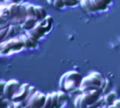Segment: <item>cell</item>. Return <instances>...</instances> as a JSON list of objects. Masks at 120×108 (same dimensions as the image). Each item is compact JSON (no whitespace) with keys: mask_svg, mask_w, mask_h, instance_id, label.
Returning a JSON list of instances; mask_svg holds the SVG:
<instances>
[{"mask_svg":"<svg viewBox=\"0 0 120 108\" xmlns=\"http://www.w3.org/2000/svg\"><path fill=\"white\" fill-rule=\"evenodd\" d=\"M90 5H91L92 13L105 10L109 7V4H107L104 0H90Z\"/></svg>","mask_w":120,"mask_h":108,"instance_id":"cell-9","label":"cell"},{"mask_svg":"<svg viewBox=\"0 0 120 108\" xmlns=\"http://www.w3.org/2000/svg\"><path fill=\"white\" fill-rule=\"evenodd\" d=\"M10 2V3H21L22 0H7V2Z\"/></svg>","mask_w":120,"mask_h":108,"instance_id":"cell-29","label":"cell"},{"mask_svg":"<svg viewBox=\"0 0 120 108\" xmlns=\"http://www.w3.org/2000/svg\"><path fill=\"white\" fill-rule=\"evenodd\" d=\"M22 107H23V105H22V102H15L14 108H22Z\"/></svg>","mask_w":120,"mask_h":108,"instance_id":"cell-28","label":"cell"},{"mask_svg":"<svg viewBox=\"0 0 120 108\" xmlns=\"http://www.w3.org/2000/svg\"><path fill=\"white\" fill-rule=\"evenodd\" d=\"M18 37L22 40L25 49H35L38 46V39H35L29 34H26L25 32L23 34H19Z\"/></svg>","mask_w":120,"mask_h":108,"instance_id":"cell-7","label":"cell"},{"mask_svg":"<svg viewBox=\"0 0 120 108\" xmlns=\"http://www.w3.org/2000/svg\"><path fill=\"white\" fill-rule=\"evenodd\" d=\"M102 96V89H92L85 92H81L78 94L73 100V104L75 108H86L87 105L92 104L96 100H98Z\"/></svg>","mask_w":120,"mask_h":108,"instance_id":"cell-2","label":"cell"},{"mask_svg":"<svg viewBox=\"0 0 120 108\" xmlns=\"http://www.w3.org/2000/svg\"><path fill=\"white\" fill-rule=\"evenodd\" d=\"M52 107V92L46 93V100L42 108H51Z\"/></svg>","mask_w":120,"mask_h":108,"instance_id":"cell-21","label":"cell"},{"mask_svg":"<svg viewBox=\"0 0 120 108\" xmlns=\"http://www.w3.org/2000/svg\"><path fill=\"white\" fill-rule=\"evenodd\" d=\"M57 108H63L66 104V102L68 100V97L66 91L64 90H58L57 91Z\"/></svg>","mask_w":120,"mask_h":108,"instance_id":"cell-11","label":"cell"},{"mask_svg":"<svg viewBox=\"0 0 120 108\" xmlns=\"http://www.w3.org/2000/svg\"><path fill=\"white\" fill-rule=\"evenodd\" d=\"M14 106H15V102L12 101V100H10L9 103L8 104V106H7L6 108H14Z\"/></svg>","mask_w":120,"mask_h":108,"instance_id":"cell-27","label":"cell"},{"mask_svg":"<svg viewBox=\"0 0 120 108\" xmlns=\"http://www.w3.org/2000/svg\"><path fill=\"white\" fill-rule=\"evenodd\" d=\"M20 7H21V4H19V3H10V4L8 5V10H9V12L11 14V19L13 17H15L19 13Z\"/></svg>","mask_w":120,"mask_h":108,"instance_id":"cell-15","label":"cell"},{"mask_svg":"<svg viewBox=\"0 0 120 108\" xmlns=\"http://www.w3.org/2000/svg\"><path fill=\"white\" fill-rule=\"evenodd\" d=\"M8 26H9V24H8L7 26H2V28L0 30V39H1V41H4L6 39L7 33L8 31Z\"/></svg>","mask_w":120,"mask_h":108,"instance_id":"cell-22","label":"cell"},{"mask_svg":"<svg viewBox=\"0 0 120 108\" xmlns=\"http://www.w3.org/2000/svg\"><path fill=\"white\" fill-rule=\"evenodd\" d=\"M29 86H30V85L27 84V83L22 84V85L20 86L19 90L11 98V100L14 101V102H22L25 100V98H26V96L28 94Z\"/></svg>","mask_w":120,"mask_h":108,"instance_id":"cell-8","label":"cell"},{"mask_svg":"<svg viewBox=\"0 0 120 108\" xmlns=\"http://www.w3.org/2000/svg\"><path fill=\"white\" fill-rule=\"evenodd\" d=\"M38 21L36 20L35 17L33 16H27L26 19L20 24V27L22 30H24V31H27V30H30L32 29L33 27H35V25L37 24Z\"/></svg>","mask_w":120,"mask_h":108,"instance_id":"cell-10","label":"cell"},{"mask_svg":"<svg viewBox=\"0 0 120 108\" xmlns=\"http://www.w3.org/2000/svg\"><path fill=\"white\" fill-rule=\"evenodd\" d=\"M22 49H24V46L18 36L1 41L0 44V54L2 55L9 54L15 52H20Z\"/></svg>","mask_w":120,"mask_h":108,"instance_id":"cell-3","label":"cell"},{"mask_svg":"<svg viewBox=\"0 0 120 108\" xmlns=\"http://www.w3.org/2000/svg\"><path fill=\"white\" fill-rule=\"evenodd\" d=\"M37 91H38V88H37L35 85H30V86H29V90H28V94H27V96H26L25 100L22 102V105H23V107L26 105V103L28 102V100H30V98H31V97H32V96H33Z\"/></svg>","mask_w":120,"mask_h":108,"instance_id":"cell-17","label":"cell"},{"mask_svg":"<svg viewBox=\"0 0 120 108\" xmlns=\"http://www.w3.org/2000/svg\"><path fill=\"white\" fill-rule=\"evenodd\" d=\"M46 100V94L38 90L28 100L25 108H42Z\"/></svg>","mask_w":120,"mask_h":108,"instance_id":"cell-6","label":"cell"},{"mask_svg":"<svg viewBox=\"0 0 120 108\" xmlns=\"http://www.w3.org/2000/svg\"><path fill=\"white\" fill-rule=\"evenodd\" d=\"M21 85H22V84L18 80L10 79V80L7 81L4 88L2 89V95L1 96H4L5 98H7L8 100H11V98L19 90Z\"/></svg>","mask_w":120,"mask_h":108,"instance_id":"cell-4","label":"cell"},{"mask_svg":"<svg viewBox=\"0 0 120 108\" xmlns=\"http://www.w3.org/2000/svg\"><path fill=\"white\" fill-rule=\"evenodd\" d=\"M52 6H53L54 8H63L66 7L63 0H54Z\"/></svg>","mask_w":120,"mask_h":108,"instance_id":"cell-25","label":"cell"},{"mask_svg":"<svg viewBox=\"0 0 120 108\" xmlns=\"http://www.w3.org/2000/svg\"><path fill=\"white\" fill-rule=\"evenodd\" d=\"M47 2H48L50 5H52V4H53V2H54V0H47Z\"/></svg>","mask_w":120,"mask_h":108,"instance_id":"cell-30","label":"cell"},{"mask_svg":"<svg viewBox=\"0 0 120 108\" xmlns=\"http://www.w3.org/2000/svg\"><path fill=\"white\" fill-rule=\"evenodd\" d=\"M82 81V77L76 70H68L65 72L59 80V87L61 90L68 92H73L79 89Z\"/></svg>","mask_w":120,"mask_h":108,"instance_id":"cell-1","label":"cell"},{"mask_svg":"<svg viewBox=\"0 0 120 108\" xmlns=\"http://www.w3.org/2000/svg\"><path fill=\"white\" fill-rule=\"evenodd\" d=\"M46 16H47L46 10L43 7H41V6H36L35 7V18L38 22L45 19Z\"/></svg>","mask_w":120,"mask_h":108,"instance_id":"cell-13","label":"cell"},{"mask_svg":"<svg viewBox=\"0 0 120 108\" xmlns=\"http://www.w3.org/2000/svg\"><path fill=\"white\" fill-rule=\"evenodd\" d=\"M0 16L3 20H8V19H11V14L8 10V5H1V8H0Z\"/></svg>","mask_w":120,"mask_h":108,"instance_id":"cell-16","label":"cell"},{"mask_svg":"<svg viewBox=\"0 0 120 108\" xmlns=\"http://www.w3.org/2000/svg\"><path fill=\"white\" fill-rule=\"evenodd\" d=\"M22 108H25V107H22Z\"/></svg>","mask_w":120,"mask_h":108,"instance_id":"cell-33","label":"cell"},{"mask_svg":"<svg viewBox=\"0 0 120 108\" xmlns=\"http://www.w3.org/2000/svg\"><path fill=\"white\" fill-rule=\"evenodd\" d=\"M107 108H116V107H115L113 104H112V105H108V106H107Z\"/></svg>","mask_w":120,"mask_h":108,"instance_id":"cell-31","label":"cell"},{"mask_svg":"<svg viewBox=\"0 0 120 108\" xmlns=\"http://www.w3.org/2000/svg\"><path fill=\"white\" fill-rule=\"evenodd\" d=\"M57 91L52 92V107L51 108H57Z\"/></svg>","mask_w":120,"mask_h":108,"instance_id":"cell-23","label":"cell"},{"mask_svg":"<svg viewBox=\"0 0 120 108\" xmlns=\"http://www.w3.org/2000/svg\"><path fill=\"white\" fill-rule=\"evenodd\" d=\"M119 99H120V98H119Z\"/></svg>","mask_w":120,"mask_h":108,"instance_id":"cell-34","label":"cell"},{"mask_svg":"<svg viewBox=\"0 0 120 108\" xmlns=\"http://www.w3.org/2000/svg\"><path fill=\"white\" fill-rule=\"evenodd\" d=\"M104 1H105L107 4H109V5H110V4H111V2H112V0H104Z\"/></svg>","mask_w":120,"mask_h":108,"instance_id":"cell-32","label":"cell"},{"mask_svg":"<svg viewBox=\"0 0 120 108\" xmlns=\"http://www.w3.org/2000/svg\"><path fill=\"white\" fill-rule=\"evenodd\" d=\"M103 105H105V103H104V98H103V95H102L98 100H96L92 104L87 105L86 108H101Z\"/></svg>","mask_w":120,"mask_h":108,"instance_id":"cell-18","label":"cell"},{"mask_svg":"<svg viewBox=\"0 0 120 108\" xmlns=\"http://www.w3.org/2000/svg\"><path fill=\"white\" fill-rule=\"evenodd\" d=\"M113 105H114L116 108H120V99H117V100L113 102Z\"/></svg>","mask_w":120,"mask_h":108,"instance_id":"cell-26","label":"cell"},{"mask_svg":"<svg viewBox=\"0 0 120 108\" xmlns=\"http://www.w3.org/2000/svg\"><path fill=\"white\" fill-rule=\"evenodd\" d=\"M79 5H80L84 10H86L87 12L92 13V10H91V5H90V0H80Z\"/></svg>","mask_w":120,"mask_h":108,"instance_id":"cell-19","label":"cell"},{"mask_svg":"<svg viewBox=\"0 0 120 108\" xmlns=\"http://www.w3.org/2000/svg\"><path fill=\"white\" fill-rule=\"evenodd\" d=\"M66 7H75L79 4L80 0H63Z\"/></svg>","mask_w":120,"mask_h":108,"instance_id":"cell-24","label":"cell"},{"mask_svg":"<svg viewBox=\"0 0 120 108\" xmlns=\"http://www.w3.org/2000/svg\"><path fill=\"white\" fill-rule=\"evenodd\" d=\"M104 78L105 77H103L101 73H99L98 71H91V72H89L88 75H86L85 77L82 78L80 87L84 86V85H98V86H100Z\"/></svg>","mask_w":120,"mask_h":108,"instance_id":"cell-5","label":"cell"},{"mask_svg":"<svg viewBox=\"0 0 120 108\" xmlns=\"http://www.w3.org/2000/svg\"><path fill=\"white\" fill-rule=\"evenodd\" d=\"M35 5L33 4H29L26 3V12H27V16H33L35 17Z\"/></svg>","mask_w":120,"mask_h":108,"instance_id":"cell-20","label":"cell"},{"mask_svg":"<svg viewBox=\"0 0 120 108\" xmlns=\"http://www.w3.org/2000/svg\"><path fill=\"white\" fill-rule=\"evenodd\" d=\"M101 89H102V95H105L109 92L112 91V81L109 79V78H104L101 85H100Z\"/></svg>","mask_w":120,"mask_h":108,"instance_id":"cell-14","label":"cell"},{"mask_svg":"<svg viewBox=\"0 0 120 108\" xmlns=\"http://www.w3.org/2000/svg\"><path fill=\"white\" fill-rule=\"evenodd\" d=\"M103 98H104V103L105 105H112L113 104V102L118 99L117 98V93L115 91H111L105 95H103Z\"/></svg>","mask_w":120,"mask_h":108,"instance_id":"cell-12","label":"cell"}]
</instances>
